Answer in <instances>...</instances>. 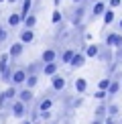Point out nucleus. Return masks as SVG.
<instances>
[{
  "label": "nucleus",
  "mask_w": 122,
  "mask_h": 124,
  "mask_svg": "<svg viewBox=\"0 0 122 124\" xmlns=\"http://www.w3.org/2000/svg\"><path fill=\"white\" fill-rule=\"evenodd\" d=\"M16 96H18V87L16 85H12L10 84L6 90L0 94V110H10V106H12V102L16 100Z\"/></svg>",
  "instance_id": "f257e3e1"
},
{
  "label": "nucleus",
  "mask_w": 122,
  "mask_h": 124,
  "mask_svg": "<svg viewBox=\"0 0 122 124\" xmlns=\"http://www.w3.org/2000/svg\"><path fill=\"white\" fill-rule=\"evenodd\" d=\"M10 114L14 118H18V120H24L29 114V104H24V102H20L18 98L12 102V106H10Z\"/></svg>",
  "instance_id": "f03ea898"
},
{
  "label": "nucleus",
  "mask_w": 122,
  "mask_h": 124,
  "mask_svg": "<svg viewBox=\"0 0 122 124\" xmlns=\"http://www.w3.org/2000/svg\"><path fill=\"white\" fill-rule=\"evenodd\" d=\"M27 75H29V73H27V69H24V67H14L10 84H12V85H16V87L24 85V81H27Z\"/></svg>",
  "instance_id": "7ed1b4c3"
},
{
  "label": "nucleus",
  "mask_w": 122,
  "mask_h": 124,
  "mask_svg": "<svg viewBox=\"0 0 122 124\" xmlns=\"http://www.w3.org/2000/svg\"><path fill=\"white\" fill-rule=\"evenodd\" d=\"M84 14H85V4H75L73 10H71V23H73L75 27H77V24H81Z\"/></svg>",
  "instance_id": "20e7f679"
},
{
  "label": "nucleus",
  "mask_w": 122,
  "mask_h": 124,
  "mask_svg": "<svg viewBox=\"0 0 122 124\" xmlns=\"http://www.w3.org/2000/svg\"><path fill=\"white\" fill-rule=\"evenodd\" d=\"M104 45L122 49V35H118V33H110V35H106V37H104Z\"/></svg>",
  "instance_id": "39448f33"
},
{
  "label": "nucleus",
  "mask_w": 122,
  "mask_h": 124,
  "mask_svg": "<svg viewBox=\"0 0 122 124\" xmlns=\"http://www.w3.org/2000/svg\"><path fill=\"white\" fill-rule=\"evenodd\" d=\"M16 98H18L20 102H24V104H29V106L35 102V94H33V90H30V87H20Z\"/></svg>",
  "instance_id": "423d86ee"
},
{
  "label": "nucleus",
  "mask_w": 122,
  "mask_h": 124,
  "mask_svg": "<svg viewBox=\"0 0 122 124\" xmlns=\"http://www.w3.org/2000/svg\"><path fill=\"white\" fill-rule=\"evenodd\" d=\"M65 85H67V81H65V77H63V75H59V73L51 75V87H53L55 92H63V90H65Z\"/></svg>",
  "instance_id": "0eeeda50"
},
{
  "label": "nucleus",
  "mask_w": 122,
  "mask_h": 124,
  "mask_svg": "<svg viewBox=\"0 0 122 124\" xmlns=\"http://www.w3.org/2000/svg\"><path fill=\"white\" fill-rule=\"evenodd\" d=\"M85 51H75V55H73V59H71V63H69V67L71 69H77V67H84L85 65Z\"/></svg>",
  "instance_id": "6e6552de"
},
{
  "label": "nucleus",
  "mask_w": 122,
  "mask_h": 124,
  "mask_svg": "<svg viewBox=\"0 0 122 124\" xmlns=\"http://www.w3.org/2000/svg\"><path fill=\"white\" fill-rule=\"evenodd\" d=\"M23 51H24V43L23 41H16V43H12L10 45V49H8V53H10V59H18L20 55H23Z\"/></svg>",
  "instance_id": "1a4fd4ad"
},
{
  "label": "nucleus",
  "mask_w": 122,
  "mask_h": 124,
  "mask_svg": "<svg viewBox=\"0 0 122 124\" xmlns=\"http://www.w3.org/2000/svg\"><path fill=\"white\" fill-rule=\"evenodd\" d=\"M98 59L102 61V63H110V61L114 59V53H112V47H108V45H102V51H100Z\"/></svg>",
  "instance_id": "9d476101"
},
{
  "label": "nucleus",
  "mask_w": 122,
  "mask_h": 124,
  "mask_svg": "<svg viewBox=\"0 0 122 124\" xmlns=\"http://www.w3.org/2000/svg\"><path fill=\"white\" fill-rule=\"evenodd\" d=\"M51 108H53V98L51 96H43L37 102V110L39 112H47V110H51Z\"/></svg>",
  "instance_id": "9b49d317"
},
{
  "label": "nucleus",
  "mask_w": 122,
  "mask_h": 124,
  "mask_svg": "<svg viewBox=\"0 0 122 124\" xmlns=\"http://www.w3.org/2000/svg\"><path fill=\"white\" fill-rule=\"evenodd\" d=\"M57 69H59V63H57V61H49V63H43V69H41V73L51 77V75L57 73Z\"/></svg>",
  "instance_id": "f8f14e48"
},
{
  "label": "nucleus",
  "mask_w": 122,
  "mask_h": 124,
  "mask_svg": "<svg viewBox=\"0 0 122 124\" xmlns=\"http://www.w3.org/2000/svg\"><path fill=\"white\" fill-rule=\"evenodd\" d=\"M18 41H23L24 45L33 43V41H35V31H33V29H23V31L18 33Z\"/></svg>",
  "instance_id": "ddd939ff"
},
{
  "label": "nucleus",
  "mask_w": 122,
  "mask_h": 124,
  "mask_svg": "<svg viewBox=\"0 0 122 124\" xmlns=\"http://www.w3.org/2000/svg\"><path fill=\"white\" fill-rule=\"evenodd\" d=\"M57 57H59V53L55 49H45L43 53H41V61H43V63H49V61H57Z\"/></svg>",
  "instance_id": "4468645a"
},
{
  "label": "nucleus",
  "mask_w": 122,
  "mask_h": 124,
  "mask_svg": "<svg viewBox=\"0 0 122 124\" xmlns=\"http://www.w3.org/2000/svg\"><path fill=\"white\" fill-rule=\"evenodd\" d=\"M106 2H100V0H96L94 2V6H92V16H104V12H106Z\"/></svg>",
  "instance_id": "2eb2a0df"
},
{
  "label": "nucleus",
  "mask_w": 122,
  "mask_h": 124,
  "mask_svg": "<svg viewBox=\"0 0 122 124\" xmlns=\"http://www.w3.org/2000/svg\"><path fill=\"white\" fill-rule=\"evenodd\" d=\"M6 24H8L10 29H16L18 24H23V16H20V12H12V14H8Z\"/></svg>",
  "instance_id": "dca6fc26"
},
{
  "label": "nucleus",
  "mask_w": 122,
  "mask_h": 124,
  "mask_svg": "<svg viewBox=\"0 0 122 124\" xmlns=\"http://www.w3.org/2000/svg\"><path fill=\"white\" fill-rule=\"evenodd\" d=\"M73 55H75V49H71V47H67V49H63L59 53V59H61V63H71V59H73Z\"/></svg>",
  "instance_id": "f3484780"
},
{
  "label": "nucleus",
  "mask_w": 122,
  "mask_h": 124,
  "mask_svg": "<svg viewBox=\"0 0 122 124\" xmlns=\"http://www.w3.org/2000/svg\"><path fill=\"white\" fill-rule=\"evenodd\" d=\"M94 116L96 118H106V116H108V102H106V100L100 102V106L94 110Z\"/></svg>",
  "instance_id": "a211bd4d"
},
{
  "label": "nucleus",
  "mask_w": 122,
  "mask_h": 124,
  "mask_svg": "<svg viewBox=\"0 0 122 124\" xmlns=\"http://www.w3.org/2000/svg\"><path fill=\"white\" fill-rule=\"evenodd\" d=\"M100 51H102V45H96V43H92V45H88V47H85V55H88V57H94V59H98Z\"/></svg>",
  "instance_id": "6ab92c4d"
},
{
  "label": "nucleus",
  "mask_w": 122,
  "mask_h": 124,
  "mask_svg": "<svg viewBox=\"0 0 122 124\" xmlns=\"http://www.w3.org/2000/svg\"><path fill=\"white\" fill-rule=\"evenodd\" d=\"M73 87H75L77 94H85V92H88V81H85L84 77H77V79L73 81Z\"/></svg>",
  "instance_id": "aec40b11"
},
{
  "label": "nucleus",
  "mask_w": 122,
  "mask_h": 124,
  "mask_svg": "<svg viewBox=\"0 0 122 124\" xmlns=\"http://www.w3.org/2000/svg\"><path fill=\"white\" fill-rule=\"evenodd\" d=\"M122 90V84L118 79H112V84L108 87V98H114V96H118V92Z\"/></svg>",
  "instance_id": "412c9836"
},
{
  "label": "nucleus",
  "mask_w": 122,
  "mask_h": 124,
  "mask_svg": "<svg viewBox=\"0 0 122 124\" xmlns=\"http://www.w3.org/2000/svg\"><path fill=\"white\" fill-rule=\"evenodd\" d=\"M24 69H27L29 75L30 73H41V69H43V61H33V63H29Z\"/></svg>",
  "instance_id": "4be33fe9"
},
{
  "label": "nucleus",
  "mask_w": 122,
  "mask_h": 124,
  "mask_svg": "<svg viewBox=\"0 0 122 124\" xmlns=\"http://www.w3.org/2000/svg\"><path fill=\"white\" fill-rule=\"evenodd\" d=\"M10 61H12V59H10V53H2V55H0V73H2V71H6L8 67L12 65Z\"/></svg>",
  "instance_id": "5701e85b"
},
{
  "label": "nucleus",
  "mask_w": 122,
  "mask_h": 124,
  "mask_svg": "<svg viewBox=\"0 0 122 124\" xmlns=\"http://www.w3.org/2000/svg\"><path fill=\"white\" fill-rule=\"evenodd\" d=\"M23 24H24V29H35V24H37V16H35L33 12H29L27 16L23 18Z\"/></svg>",
  "instance_id": "b1692460"
},
{
  "label": "nucleus",
  "mask_w": 122,
  "mask_h": 124,
  "mask_svg": "<svg viewBox=\"0 0 122 124\" xmlns=\"http://www.w3.org/2000/svg\"><path fill=\"white\" fill-rule=\"evenodd\" d=\"M39 84V73H30V75H27V81H24V87H30L33 90L35 85Z\"/></svg>",
  "instance_id": "393cba45"
},
{
  "label": "nucleus",
  "mask_w": 122,
  "mask_h": 124,
  "mask_svg": "<svg viewBox=\"0 0 122 124\" xmlns=\"http://www.w3.org/2000/svg\"><path fill=\"white\" fill-rule=\"evenodd\" d=\"M30 8H33V0H23V6H20V16H27L30 12Z\"/></svg>",
  "instance_id": "a878e982"
},
{
  "label": "nucleus",
  "mask_w": 122,
  "mask_h": 124,
  "mask_svg": "<svg viewBox=\"0 0 122 124\" xmlns=\"http://www.w3.org/2000/svg\"><path fill=\"white\" fill-rule=\"evenodd\" d=\"M12 71H14V67L10 65L6 71H2V73H0V79H2V81H6V84H10V79H12Z\"/></svg>",
  "instance_id": "bb28decb"
},
{
  "label": "nucleus",
  "mask_w": 122,
  "mask_h": 124,
  "mask_svg": "<svg viewBox=\"0 0 122 124\" xmlns=\"http://www.w3.org/2000/svg\"><path fill=\"white\" fill-rule=\"evenodd\" d=\"M114 10H112V8H108V10H106V12H104V24H106V27H108V24H112V23H114Z\"/></svg>",
  "instance_id": "cd10ccee"
},
{
  "label": "nucleus",
  "mask_w": 122,
  "mask_h": 124,
  "mask_svg": "<svg viewBox=\"0 0 122 124\" xmlns=\"http://www.w3.org/2000/svg\"><path fill=\"white\" fill-rule=\"evenodd\" d=\"M118 112H120V108H118V104H114V102H108V116H118Z\"/></svg>",
  "instance_id": "c85d7f7f"
},
{
  "label": "nucleus",
  "mask_w": 122,
  "mask_h": 124,
  "mask_svg": "<svg viewBox=\"0 0 122 124\" xmlns=\"http://www.w3.org/2000/svg\"><path fill=\"white\" fill-rule=\"evenodd\" d=\"M110 84H112V79H110V77H104V79H100V84H98V90H106V92H108Z\"/></svg>",
  "instance_id": "c756f323"
},
{
  "label": "nucleus",
  "mask_w": 122,
  "mask_h": 124,
  "mask_svg": "<svg viewBox=\"0 0 122 124\" xmlns=\"http://www.w3.org/2000/svg\"><path fill=\"white\" fill-rule=\"evenodd\" d=\"M94 98H96V100H106V98H108V92H106V90H96L94 92Z\"/></svg>",
  "instance_id": "7c9ffc66"
},
{
  "label": "nucleus",
  "mask_w": 122,
  "mask_h": 124,
  "mask_svg": "<svg viewBox=\"0 0 122 124\" xmlns=\"http://www.w3.org/2000/svg\"><path fill=\"white\" fill-rule=\"evenodd\" d=\"M61 18H63V14L59 12V8H55V10H53V16H51L53 24H59V23H61Z\"/></svg>",
  "instance_id": "2f4dec72"
},
{
  "label": "nucleus",
  "mask_w": 122,
  "mask_h": 124,
  "mask_svg": "<svg viewBox=\"0 0 122 124\" xmlns=\"http://www.w3.org/2000/svg\"><path fill=\"white\" fill-rule=\"evenodd\" d=\"M6 39H8V31H6V27H4V24H0V45L6 43Z\"/></svg>",
  "instance_id": "473e14b6"
},
{
  "label": "nucleus",
  "mask_w": 122,
  "mask_h": 124,
  "mask_svg": "<svg viewBox=\"0 0 122 124\" xmlns=\"http://www.w3.org/2000/svg\"><path fill=\"white\" fill-rule=\"evenodd\" d=\"M81 104H84V98H73V100H71L67 106H69V108H79Z\"/></svg>",
  "instance_id": "72a5a7b5"
},
{
  "label": "nucleus",
  "mask_w": 122,
  "mask_h": 124,
  "mask_svg": "<svg viewBox=\"0 0 122 124\" xmlns=\"http://www.w3.org/2000/svg\"><path fill=\"white\" fill-rule=\"evenodd\" d=\"M39 116H41V120H51V110H47V112H39Z\"/></svg>",
  "instance_id": "f704fd0d"
},
{
  "label": "nucleus",
  "mask_w": 122,
  "mask_h": 124,
  "mask_svg": "<svg viewBox=\"0 0 122 124\" xmlns=\"http://www.w3.org/2000/svg\"><path fill=\"white\" fill-rule=\"evenodd\" d=\"M104 124H118V122H116V116H106L104 118Z\"/></svg>",
  "instance_id": "c9c22d12"
},
{
  "label": "nucleus",
  "mask_w": 122,
  "mask_h": 124,
  "mask_svg": "<svg viewBox=\"0 0 122 124\" xmlns=\"http://www.w3.org/2000/svg\"><path fill=\"white\" fill-rule=\"evenodd\" d=\"M122 4V0H110V8H118Z\"/></svg>",
  "instance_id": "e433bc0d"
},
{
  "label": "nucleus",
  "mask_w": 122,
  "mask_h": 124,
  "mask_svg": "<svg viewBox=\"0 0 122 124\" xmlns=\"http://www.w3.org/2000/svg\"><path fill=\"white\" fill-rule=\"evenodd\" d=\"M92 124H104V118H96V116H94V120H92Z\"/></svg>",
  "instance_id": "4c0bfd02"
},
{
  "label": "nucleus",
  "mask_w": 122,
  "mask_h": 124,
  "mask_svg": "<svg viewBox=\"0 0 122 124\" xmlns=\"http://www.w3.org/2000/svg\"><path fill=\"white\" fill-rule=\"evenodd\" d=\"M71 2H73V4H84L85 0H71Z\"/></svg>",
  "instance_id": "58836bf2"
},
{
  "label": "nucleus",
  "mask_w": 122,
  "mask_h": 124,
  "mask_svg": "<svg viewBox=\"0 0 122 124\" xmlns=\"http://www.w3.org/2000/svg\"><path fill=\"white\" fill-rule=\"evenodd\" d=\"M53 4H55V8H57L59 4H61V0H53Z\"/></svg>",
  "instance_id": "ea45409f"
},
{
  "label": "nucleus",
  "mask_w": 122,
  "mask_h": 124,
  "mask_svg": "<svg viewBox=\"0 0 122 124\" xmlns=\"http://www.w3.org/2000/svg\"><path fill=\"white\" fill-rule=\"evenodd\" d=\"M23 124H35L33 120H23Z\"/></svg>",
  "instance_id": "a19ab883"
},
{
  "label": "nucleus",
  "mask_w": 122,
  "mask_h": 124,
  "mask_svg": "<svg viewBox=\"0 0 122 124\" xmlns=\"http://www.w3.org/2000/svg\"><path fill=\"white\" fill-rule=\"evenodd\" d=\"M6 2H10V4H16V2H18V0H6Z\"/></svg>",
  "instance_id": "79ce46f5"
},
{
  "label": "nucleus",
  "mask_w": 122,
  "mask_h": 124,
  "mask_svg": "<svg viewBox=\"0 0 122 124\" xmlns=\"http://www.w3.org/2000/svg\"><path fill=\"white\" fill-rule=\"evenodd\" d=\"M118 27H120V31H122V18H120V23H118Z\"/></svg>",
  "instance_id": "37998d69"
},
{
  "label": "nucleus",
  "mask_w": 122,
  "mask_h": 124,
  "mask_svg": "<svg viewBox=\"0 0 122 124\" xmlns=\"http://www.w3.org/2000/svg\"><path fill=\"white\" fill-rule=\"evenodd\" d=\"M118 59H122V49H120V53H118Z\"/></svg>",
  "instance_id": "c03bdc74"
},
{
  "label": "nucleus",
  "mask_w": 122,
  "mask_h": 124,
  "mask_svg": "<svg viewBox=\"0 0 122 124\" xmlns=\"http://www.w3.org/2000/svg\"><path fill=\"white\" fill-rule=\"evenodd\" d=\"M120 84H122V79H120Z\"/></svg>",
  "instance_id": "a18cd8bd"
},
{
  "label": "nucleus",
  "mask_w": 122,
  "mask_h": 124,
  "mask_svg": "<svg viewBox=\"0 0 122 124\" xmlns=\"http://www.w3.org/2000/svg\"><path fill=\"white\" fill-rule=\"evenodd\" d=\"M92 2H94V0H92Z\"/></svg>",
  "instance_id": "49530a36"
}]
</instances>
